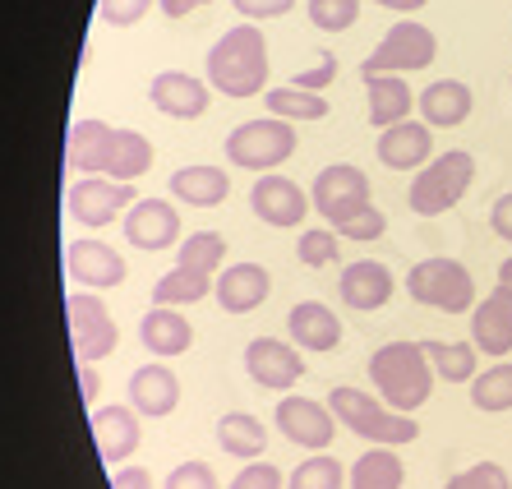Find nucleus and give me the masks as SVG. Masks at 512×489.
Returning <instances> with one entry per match:
<instances>
[{
	"label": "nucleus",
	"mask_w": 512,
	"mask_h": 489,
	"mask_svg": "<svg viewBox=\"0 0 512 489\" xmlns=\"http://www.w3.org/2000/svg\"><path fill=\"white\" fill-rule=\"evenodd\" d=\"M65 167L88 171V176L134 185L143 171L153 167V144L139 130H111L102 120H74L70 144H65Z\"/></svg>",
	"instance_id": "f257e3e1"
},
{
	"label": "nucleus",
	"mask_w": 512,
	"mask_h": 489,
	"mask_svg": "<svg viewBox=\"0 0 512 489\" xmlns=\"http://www.w3.org/2000/svg\"><path fill=\"white\" fill-rule=\"evenodd\" d=\"M268 84V42L259 24H236L208 51V88L222 97H259Z\"/></svg>",
	"instance_id": "f03ea898"
},
{
	"label": "nucleus",
	"mask_w": 512,
	"mask_h": 489,
	"mask_svg": "<svg viewBox=\"0 0 512 489\" xmlns=\"http://www.w3.org/2000/svg\"><path fill=\"white\" fill-rule=\"evenodd\" d=\"M370 379L379 388V402L411 416L416 406L429 402V388H434V370H429L420 342H388L374 351L370 360Z\"/></svg>",
	"instance_id": "7ed1b4c3"
},
{
	"label": "nucleus",
	"mask_w": 512,
	"mask_h": 489,
	"mask_svg": "<svg viewBox=\"0 0 512 489\" xmlns=\"http://www.w3.org/2000/svg\"><path fill=\"white\" fill-rule=\"evenodd\" d=\"M328 411H333V420H342L351 434L379 443V448H397V443H416L420 439L416 420L402 416V411H393V406L374 402V397L360 393V388H333Z\"/></svg>",
	"instance_id": "20e7f679"
},
{
	"label": "nucleus",
	"mask_w": 512,
	"mask_h": 489,
	"mask_svg": "<svg viewBox=\"0 0 512 489\" xmlns=\"http://www.w3.org/2000/svg\"><path fill=\"white\" fill-rule=\"evenodd\" d=\"M471 176H476V157L453 148V153L429 157L425 167L411 180V213L416 217H439L448 213L466 190H471Z\"/></svg>",
	"instance_id": "39448f33"
},
{
	"label": "nucleus",
	"mask_w": 512,
	"mask_h": 489,
	"mask_svg": "<svg viewBox=\"0 0 512 489\" xmlns=\"http://www.w3.org/2000/svg\"><path fill=\"white\" fill-rule=\"evenodd\" d=\"M296 153V125L277 116L245 120L227 134V162L245 171H277L286 157Z\"/></svg>",
	"instance_id": "423d86ee"
},
{
	"label": "nucleus",
	"mask_w": 512,
	"mask_h": 489,
	"mask_svg": "<svg viewBox=\"0 0 512 489\" xmlns=\"http://www.w3.org/2000/svg\"><path fill=\"white\" fill-rule=\"evenodd\" d=\"M406 291L416 305H429V310L443 314H471L476 305V282L457 259H425L411 268L406 277Z\"/></svg>",
	"instance_id": "0eeeda50"
},
{
	"label": "nucleus",
	"mask_w": 512,
	"mask_h": 489,
	"mask_svg": "<svg viewBox=\"0 0 512 489\" xmlns=\"http://www.w3.org/2000/svg\"><path fill=\"white\" fill-rule=\"evenodd\" d=\"M310 208L314 213L328 217V227H342L351 222L356 213L370 208V176L351 162H333V167H323L314 176V190H310Z\"/></svg>",
	"instance_id": "6e6552de"
},
{
	"label": "nucleus",
	"mask_w": 512,
	"mask_h": 489,
	"mask_svg": "<svg viewBox=\"0 0 512 489\" xmlns=\"http://www.w3.org/2000/svg\"><path fill=\"white\" fill-rule=\"evenodd\" d=\"M65 314H70V342H74V360H84V365H97V360H107L120 342V328L116 319L107 314V305L93 296V291H70L65 300Z\"/></svg>",
	"instance_id": "1a4fd4ad"
},
{
	"label": "nucleus",
	"mask_w": 512,
	"mask_h": 489,
	"mask_svg": "<svg viewBox=\"0 0 512 489\" xmlns=\"http://www.w3.org/2000/svg\"><path fill=\"white\" fill-rule=\"evenodd\" d=\"M439 56V42L425 24H393L388 37L370 51V60H360V79H374V74H406V70H425L429 60Z\"/></svg>",
	"instance_id": "9d476101"
},
{
	"label": "nucleus",
	"mask_w": 512,
	"mask_h": 489,
	"mask_svg": "<svg viewBox=\"0 0 512 489\" xmlns=\"http://www.w3.org/2000/svg\"><path fill=\"white\" fill-rule=\"evenodd\" d=\"M134 203L130 185H116V180H102V176H84L74 180L70 194H65V213L84 227H111L116 213H125Z\"/></svg>",
	"instance_id": "9b49d317"
},
{
	"label": "nucleus",
	"mask_w": 512,
	"mask_h": 489,
	"mask_svg": "<svg viewBox=\"0 0 512 489\" xmlns=\"http://www.w3.org/2000/svg\"><path fill=\"white\" fill-rule=\"evenodd\" d=\"M245 370L259 388L268 393H286V388H296L300 374H305V360L291 342H277V337H254L245 346Z\"/></svg>",
	"instance_id": "f8f14e48"
},
{
	"label": "nucleus",
	"mask_w": 512,
	"mask_h": 489,
	"mask_svg": "<svg viewBox=\"0 0 512 489\" xmlns=\"http://www.w3.org/2000/svg\"><path fill=\"white\" fill-rule=\"evenodd\" d=\"M125 240L148 254L171 250V245H180V213L167 199H134L125 208Z\"/></svg>",
	"instance_id": "ddd939ff"
},
{
	"label": "nucleus",
	"mask_w": 512,
	"mask_h": 489,
	"mask_svg": "<svg viewBox=\"0 0 512 489\" xmlns=\"http://www.w3.org/2000/svg\"><path fill=\"white\" fill-rule=\"evenodd\" d=\"M65 273L84 291H111L125 282L130 268L107 240H74V245H65Z\"/></svg>",
	"instance_id": "4468645a"
},
{
	"label": "nucleus",
	"mask_w": 512,
	"mask_h": 489,
	"mask_svg": "<svg viewBox=\"0 0 512 489\" xmlns=\"http://www.w3.org/2000/svg\"><path fill=\"white\" fill-rule=\"evenodd\" d=\"M273 420H277V430H282L286 439L300 443V448H314V453H323L337 434L333 411L319 406V402H310V397H282Z\"/></svg>",
	"instance_id": "2eb2a0df"
},
{
	"label": "nucleus",
	"mask_w": 512,
	"mask_h": 489,
	"mask_svg": "<svg viewBox=\"0 0 512 489\" xmlns=\"http://www.w3.org/2000/svg\"><path fill=\"white\" fill-rule=\"evenodd\" d=\"M250 208L268 227H300L310 213V194L286 176H259L250 190Z\"/></svg>",
	"instance_id": "dca6fc26"
},
{
	"label": "nucleus",
	"mask_w": 512,
	"mask_h": 489,
	"mask_svg": "<svg viewBox=\"0 0 512 489\" xmlns=\"http://www.w3.org/2000/svg\"><path fill=\"white\" fill-rule=\"evenodd\" d=\"M374 153L388 171H420L434 157V134H429L425 120H397L379 134Z\"/></svg>",
	"instance_id": "f3484780"
},
{
	"label": "nucleus",
	"mask_w": 512,
	"mask_h": 489,
	"mask_svg": "<svg viewBox=\"0 0 512 489\" xmlns=\"http://www.w3.org/2000/svg\"><path fill=\"white\" fill-rule=\"evenodd\" d=\"M180 406V379L171 365L153 360V365H139L130 374V411L134 416H148V420H162L171 416Z\"/></svg>",
	"instance_id": "a211bd4d"
},
{
	"label": "nucleus",
	"mask_w": 512,
	"mask_h": 489,
	"mask_svg": "<svg viewBox=\"0 0 512 489\" xmlns=\"http://www.w3.org/2000/svg\"><path fill=\"white\" fill-rule=\"evenodd\" d=\"M471 346L485 356H508L512 351V291L494 287L480 305H471Z\"/></svg>",
	"instance_id": "6ab92c4d"
},
{
	"label": "nucleus",
	"mask_w": 512,
	"mask_h": 489,
	"mask_svg": "<svg viewBox=\"0 0 512 489\" xmlns=\"http://www.w3.org/2000/svg\"><path fill=\"white\" fill-rule=\"evenodd\" d=\"M148 97H153V107L171 120H199L203 111H208V102H213L208 84L185 70H162L153 84H148Z\"/></svg>",
	"instance_id": "aec40b11"
},
{
	"label": "nucleus",
	"mask_w": 512,
	"mask_h": 489,
	"mask_svg": "<svg viewBox=\"0 0 512 489\" xmlns=\"http://www.w3.org/2000/svg\"><path fill=\"white\" fill-rule=\"evenodd\" d=\"M393 273L374 259H356L342 268V282H337V296H342L346 310H383L388 300H393Z\"/></svg>",
	"instance_id": "412c9836"
},
{
	"label": "nucleus",
	"mask_w": 512,
	"mask_h": 489,
	"mask_svg": "<svg viewBox=\"0 0 512 489\" xmlns=\"http://www.w3.org/2000/svg\"><path fill=\"white\" fill-rule=\"evenodd\" d=\"M268 291H273V277H268V268H259V263H231L227 273L213 282V296L227 314L259 310L263 300H268Z\"/></svg>",
	"instance_id": "4be33fe9"
},
{
	"label": "nucleus",
	"mask_w": 512,
	"mask_h": 489,
	"mask_svg": "<svg viewBox=\"0 0 512 489\" xmlns=\"http://www.w3.org/2000/svg\"><path fill=\"white\" fill-rule=\"evenodd\" d=\"M286 333H291V342H296L300 351H333V346L342 342V319H337L323 300H300V305H291V314H286Z\"/></svg>",
	"instance_id": "5701e85b"
},
{
	"label": "nucleus",
	"mask_w": 512,
	"mask_h": 489,
	"mask_svg": "<svg viewBox=\"0 0 512 489\" xmlns=\"http://www.w3.org/2000/svg\"><path fill=\"white\" fill-rule=\"evenodd\" d=\"M93 443L102 462H125V457L139 448V416L130 406H102L93 411Z\"/></svg>",
	"instance_id": "b1692460"
},
{
	"label": "nucleus",
	"mask_w": 512,
	"mask_h": 489,
	"mask_svg": "<svg viewBox=\"0 0 512 489\" xmlns=\"http://www.w3.org/2000/svg\"><path fill=\"white\" fill-rule=\"evenodd\" d=\"M416 102H420V116H425L429 130H453V125H462V120L471 116V107H476V97H471V88H466L462 79H434Z\"/></svg>",
	"instance_id": "393cba45"
},
{
	"label": "nucleus",
	"mask_w": 512,
	"mask_h": 489,
	"mask_svg": "<svg viewBox=\"0 0 512 489\" xmlns=\"http://www.w3.org/2000/svg\"><path fill=\"white\" fill-rule=\"evenodd\" d=\"M139 342L148 356H185L194 342L190 319H180L171 305H153V310L139 319Z\"/></svg>",
	"instance_id": "a878e982"
},
{
	"label": "nucleus",
	"mask_w": 512,
	"mask_h": 489,
	"mask_svg": "<svg viewBox=\"0 0 512 489\" xmlns=\"http://www.w3.org/2000/svg\"><path fill=\"white\" fill-rule=\"evenodd\" d=\"M171 194L185 208H217L231 194V176L217 167H180L171 171Z\"/></svg>",
	"instance_id": "bb28decb"
},
{
	"label": "nucleus",
	"mask_w": 512,
	"mask_h": 489,
	"mask_svg": "<svg viewBox=\"0 0 512 489\" xmlns=\"http://www.w3.org/2000/svg\"><path fill=\"white\" fill-rule=\"evenodd\" d=\"M217 443H222L227 457L254 462V457H263V448H268V430H263V420L250 416V411H227V416L217 420Z\"/></svg>",
	"instance_id": "cd10ccee"
},
{
	"label": "nucleus",
	"mask_w": 512,
	"mask_h": 489,
	"mask_svg": "<svg viewBox=\"0 0 512 489\" xmlns=\"http://www.w3.org/2000/svg\"><path fill=\"white\" fill-rule=\"evenodd\" d=\"M365 84H370V125L388 130V125L411 116V88L402 74H374Z\"/></svg>",
	"instance_id": "c85d7f7f"
},
{
	"label": "nucleus",
	"mask_w": 512,
	"mask_h": 489,
	"mask_svg": "<svg viewBox=\"0 0 512 489\" xmlns=\"http://www.w3.org/2000/svg\"><path fill=\"white\" fill-rule=\"evenodd\" d=\"M402 480H406L402 457L393 448H379V443L351 466V489H402Z\"/></svg>",
	"instance_id": "c756f323"
},
{
	"label": "nucleus",
	"mask_w": 512,
	"mask_h": 489,
	"mask_svg": "<svg viewBox=\"0 0 512 489\" xmlns=\"http://www.w3.org/2000/svg\"><path fill=\"white\" fill-rule=\"evenodd\" d=\"M420 351H425L429 370L439 374V379L448 383H471L476 379V346L471 342H420Z\"/></svg>",
	"instance_id": "7c9ffc66"
},
{
	"label": "nucleus",
	"mask_w": 512,
	"mask_h": 489,
	"mask_svg": "<svg viewBox=\"0 0 512 489\" xmlns=\"http://www.w3.org/2000/svg\"><path fill=\"white\" fill-rule=\"evenodd\" d=\"M263 102H268V111H273L277 120H291V125H305V120H323L328 116V97L323 93H305V88H291V84H282V88H268L263 93Z\"/></svg>",
	"instance_id": "2f4dec72"
},
{
	"label": "nucleus",
	"mask_w": 512,
	"mask_h": 489,
	"mask_svg": "<svg viewBox=\"0 0 512 489\" xmlns=\"http://www.w3.org/2000/svg\"><path fill=\"white\" fill-rule=\"evenodd\" d=\"M213 291V277L208 273H194V268H171L167 277H157V287H153V305H199L203 296Z\"/></svg>",
	"instance_id": "473e14b6"
},
{
	"label": "nucleus",
	"mask_w": 512,
	"mask_h": 489,
	"mask_svg": "<svg viewBox=\"0 0 512 489\" xmlns=\"http://www.w3.org/2000/svg\"><path fill=\"white\" fill-rule=\"evenodd\" d=\"M471 402L476 411H512V360H499V365H489L485 374L471 379Z\"/></svg>",
	"instance_id": "72a5a7b5"
},
{
	"label": "nucleus",
	"mask_w": 512,
	"mask_h": 489,
	"mask_svg": "<svg viewBox=\"0 0 512 489\" xmlns=\"http://www.w3.org/2000/svg\"><path fill=\"white\" fill-rule=\"evenodd\" d=\"M180 254V268H194V273H208L213 277L222 263H227V236L222 231H194L190 240L176 245Z\"/></svg>",
	"instance_id": "f704fd0d"
},
{
	"label": "nucleus",
	"mask_w": 512,
	"mask_h": 489,
	"mask_svg": "<svg viewBox=\"0 0 512 489\" xmlns=\"http://www.w3.org/2000/svg\"><path fill=\"white\" fill-rule=\"evenodd\" d=\"M286 489H342V462L328 453H314L310 462H300L286 476Z\"/></svg>",
	"instance_id": "c9c22d12"
},
{
	"label": "nucleus",
	"mask_w": 512,
	"mask_h": 489,
	"mask_svg": "<svg viewBox=\"0 0 512 489\" xmlns=\"http://www.w3.org/2000/svg\"><path fill=\"white\" fill-rule=\"evenodd\" d=\"M305 10L319 33H346L360 19V0H310Z\"/></svg>",
	"instance_id": "e433bc0d"
},
{
	"label": "nucleus",
	"mask_w": 512,
	"mask_h": 489,
	"mask_svg": "<svg viewBox=\"0 0 512 489\" xmlns=\"http://www.w3.org/2000/svg\"><path fill=\"white\" fill-rule=\"evenodd\" d=\"M337 231H323V227H314V231H300V240H296V259L305 263V268H328V263H337Z\"/></svg>",
	"instance_id": "4c0bfd02"
},
{
	"label": "nucleus",
	"mask_w": 512,
	"mask_h": 489,
	"mask_svg": "<svg viewBox=\"0 0 512 489\" xmlns=\"http://www.w3.org/2000/svg\"><path fill=\"white\" fill-rule=\"evenodd\" d=\"M443 489H512V480L499 462H476V466H466V471H457Z\"/></svg>",
	"instance_id": "58836bf2"
},
{
	"label": "nucleus",
	"mask_w": 512,
	"mask_h": 489,
	"mask_svg": "<svg viewBox=\"0 0 512 489\" xmlns=\"http://www.w3.org/2000/svg\"><path fill=\"white\" fill-rule=\"evenodd\" d=\"M148 10H153V0H97V19L111 28H134Z\"/></svg>",
	"instance_id": "ea45409f"
},
{
	"label": "nucleus",
	"mask_w": 512,
	"mask_h": 489,
	"mask_svg": "<svg viewBox=\"0 0 512 489\" xmlns=\"http://www.w3.org/2000/svg\"><path fill=\"white\" fill-rule=\"evenodd\" d=\"M333 79H337V56H333V51H319L310 70H296L291 88H305V93H323V88L333 84Z\"/></svg>",
	"instance_id": "a19ab883"
},
{
	"label": "nucleus",
	"mask_w": 512,
	"mask_h": 489,
	"mask_svg": "<svg viewBox=\"0 0 512 489\" xmlns=\"http://www.w3.org/2000/svg\"><path fill=\"white\" fill-rule=\"evenodd\" d=\"M383 231H388V217H383V208H365V213H356L351 222H342L337 227V236H346V240H379Z\"/></svg>",
	"instance_id": "79ce46f5"
},
{
	"label": "nucleus",
	"mask_w": 512,
	"mask_h": 489,
	"mask_svg": "<svg viewBox=\"0 0 512 489\" xmlns=\"http://www.w3.org/2000/svg\"><path fill=\"white\" fill-rule=\"evenodd\" d=\"M167 489H222L208 462H180L167 476Z\"/></svg>",
	"instance_id": "37998d69"
},
{
	"label": "nucleus",
	"mask_w": 512,
	"mask_h": 489,
	"mask_svg": "<svg viewBox=\"0 0 512 489\" xmlns=\"http://www.w3.org/2000/svg\"><path fill=\"white\" fill-rule=\"evenodd\" d=\"M282 485H286V476H282V471L254 457V466H240V476L231 480L227 489H282Z\"/></svg>",
	"instance_id": "c03bdc74"
},
{
	"label": "nucleus",
	"mask_w": 512,
	"mask_h": 489,
	"mask_svg": "<svg viewBox=\"0 0 512 489\" xmlns=\"http://www.w3.org/2000/svg\"><path fill=\"white\" fill-rule=\"evenodd\" d=\"M231 5L245 19H282V14L296 10V0H231Z\"/></svg>",
	"instance_id": "a18cd8bd"
},
{
	"label": "nucleus",
	"mask_w": 512,
	"mask_h": 489,
	"mask_svg": "<svg viewBox=\"0 0 512 489\" xmlns=\"http://www.w3.org/2000/svg\"><path fill=\"white\" fill-rule=\"evenodd\" d=\"M489 227H494L499 240L512 245V194H499V199H494V208H489Z\"/></svg>",
	"instance_id": "49530a36"
},
{
	"label": "nucleus",
	"mask_w": 512,
	"mask_h": 489,
	"mask_svg": "<svg viewBox=\"0 0 512 489\" xmlns=\"http://www.w3.org/2000/svg\"><path fill=\"white\" fill-rule=\"evenodd\" d=\"M111 489H153V480H148L143 466H116L111 471Z\"/></svg>",
	"instance_id": "de8ad7c7"
},
{
	"label": "nucleus",
	"mask_w": 512,
	"mask_h": 489,
	"mask_svg": "<svg viewBox=\"0 0 512 489\" xmlns=\"http://www.w3.org/2000/svg\"><path fill=\"white\" fill-rule=\"evenodd\" d=\"M97 393H102V374L93 370V365H84V360H79V397H84L88 406L97 402Z\"/></svg>",
	"instance_id": "09e8293b"
},
{
	"label": "nucleus",
	"mask_w": 512,
	"mask_h": 489,
	"mask_svg": "<svg viewBox=\"0 0 512 489\" xmlns=\"http://www.w3.org/2000/svg\"><path fill=\"white\" fill-rule=\"evenodd\" d=\"M157 5H162V14H167V19H185V14L203 10V5H213V0H157Z\"/></svg>",
	"instance_id": "8fccbe9b"
},
{
	"label": "nucleus",
	"mask_w": 512,
	"mask_h": 489,
	"mask_svg": "<svg viewBox=\"0 0 512 489\" xmlns=\"http://www.w3.org/2000/svg\"><path fill=\"white\" fill-rule=\"evenodd\" d=\"M374 5H383V10H397V14H416L425 0H374Z\"/></svg>",
	"instance_id": "3c124183"
},
{
	"label": "nucleus",
	"mask_w": 512,
	"mask_h": 489,
	"mask_svg": "<svg viewBox=\"0 0 512 489\" xmlns=\"http://www.w3.org/2000/svg\"><path fill=\"white\" fill-rule=\"evenodd\" d=\"M499 287H508V291H512V259H503V263H499Z\"/></svg>",
	"instance_id": "603ef678"
}]
</instances>
